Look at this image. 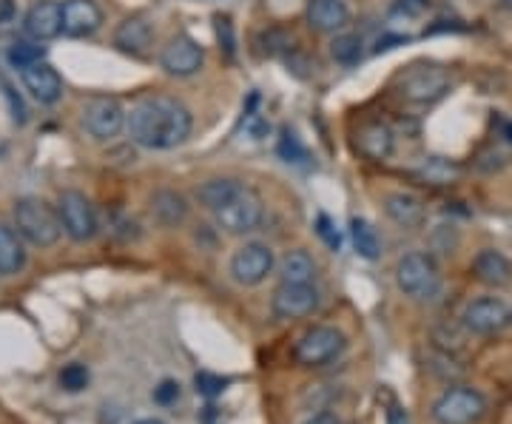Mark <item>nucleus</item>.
<instances>
[{"label": "nucleus", "mask_w": 512, "mask_h": 424, "mask_svg": "<svg viewBox=\"0 0 512 424\" xmlns=\"http://www.w3.org/2000/svg\"><path fill=\"white\" fill-rule=\"evenodd\" d=\"M316 234H319L322 242H325L328 248H333V251L342 248V237H339V231H336V225H333V220H330L328 214H319V217H316Z\"/></svg>", "instance_id": "nucleus-35"}, {"label": "nucleus", "mask_w": 512, "mask_h": 424, "mask_svg": "<svg viewBox=\"0 0 512 424\" xmlns=\"http://www.w3.org/2000/svg\"><path fill=\"white\" fill-rule=\"evenodd\" d=\"M316 262L308 251L296 248V251H288L285 257L279 259V282H299V285H308V282H316Z\"/></svg>", "instance_id": "nucleus-25"}, {"label": "nucleus", "mask_w": 512, "mask_h": 424, "mask_svg": "<svg viewBox=\"0 0 512 424\" xmlns=\"http://www.w3.org/2000/svg\"><path fill=\"white\" fill-rule=\"evenodd\" d=\"M23 29L32 40H55L63 32V3L57 0H35L26 12Z\"/></svg>", "instance_id": "nucleus-14"}, {"label": "nucleus", "mask_w": 512, "mask_h": 424, "mask_svg": "<svg viewBox=\"0 0 512 424\" xmlns=\"http://www.w3.org/2000/svg\"><path fill=\"white\" fill-rule=\"evenodd\" d=\"M387 424H407V413L399 405H393L387 410Z\"/></svg>", "instance_id": "nucleus-39"}, {"label": "nucleus", "mask_w": 512, "mask_h": 424, "mask_svg": "<svg viewBox=\"0 0 512 424\" xmlns=\"http://www.w3.org/2000/svg\"><path fill=\"white\" fill-rule=\"evenodd\" d=\"M15 228L26 242H32L35 248H52L60 234H63V222L52 205L37 197H23L15 203Z\"/></svg>", "instance_id": "nucleus-4"}, {"label": "nucleus", "mask_w": 512, "mask_h": 424, "mask_svg": "<svg viewBox=\"0 0 512 424\" xmlns=\"http://www.w3.org/2000/svg\"><path fill=\"white\" fill-rule=\"evenodd\" d=\"M419 177L430 185H450L456 183L458 166L441 160V157H433V160H424V166L419 168Z\"/></svg>", "instance_id": "nucleus-29"}, {"label": "nucleus", "mask_w": 512, "mask_h": 424, "mask_svg": "<svg viewBox=\"0 0 512 424\" xmlns=\"http://www.w3.org/2000/svg\"><path fill=\"white\" fill-rule=\"evenodd\" d=\"M154 43V23L146 15H131L114 29V46L131 57H146Z\"/></svg>", "instance_id": "nucleus-16"}, {"label": "nucleus", "mask_w": 512, "mask_h": 424, "mask_svg": "<svg viewBox=\"0 0 512 424\" xmlns=\"http://www.w3.org/2000/svg\"><path fill=\"white\" fill-rule=\"evenodd\" d=\"M404 40H407V37H402V35H384V37H379V43H376V52H390L393 46H402Z\"/></svg>", "instance_id": "nucleus-38"}, {"label": "nucleus", "mask_w": 512, "mask_h": 424, "mask_svg": "<svg viewBox=\"0 0 512 424\" xmlns=\"http://www.w3.org/2000/svg\"><path fill=\"white\" fill-rule=\"evenodd\" d=\"M137 424H163V422H157V419H140Z\"/></svg>", "instance_id": "nucleus-42"}, {"label": "nucleus", "mask_w": 512, "mask_h": 424, "mask_svg": "<svg viewBox=\"0 0 512 424\" xmlns=\"http://www.w3.org/2000/svg\"><path fill=\"white\" fill-rule=\"evenodd\" d=\"M279 157L285 160V163H293V166H302V163H308V148L299 143V137L291 134V131H285L282 134V140H279Z\"/></svg>", "instance_id": "nucleus-31"}, {"label": "nucleus", "mask_w": 512, "mask_h": 424, "mask_svg": "<svg viewBox=\"0 0 512 424\" xmlns=\"http://www.w3.org/2000/svg\"><path fill=\"white\" fill-rule=\"evenodd\" d=\"M501 134H504V137H507V140L512 143V123H510V120H507V123H501Z\"/></svg>", "instance_id": "nucleus-41"}, {"label": "nucleus", "mask_w": 512, "mask_h": 424, "mask_svg": "<svg viewBox=\"0 0 512 424\" xmlns=\"http://www.w3.org/2000/svg\"><path fill=\"white\" fill-rule=\"evenodd\" d=\"M302 424H345V419H342L333 407H325V410H316V413H311V416H308Z\"/></svg>", "instance_id": "nucleus-37"}, {"label": "nucleus", "mask_w": 512, "mask_h": 424, "mask_svg": "<svg viewBox=\"0 0 512 424\" xmlns=\"http://www.w3.org/2000/svg\"><path fill=\"white\" fill-rule=\"evenodd\" d=\"M194 117L180 100L143 97L128 114V134L137 146L148 151H171L191 137Z\"/></svg>", "instance_id": "nucleus-1"}, {"label": "nucleus", "mask_w": 512, "mask_h": 424, "mask_svg": "<svg viewBox=\"0 0 512 424\" xmlns=\"http://www.w3.org/2000/svg\"><path fill=\"white\" fill-rule=\"evenodd\" d=\"M464 325L458 322V325H439L436 333H433V339H436V345H439V351H447V353H458L464 348Z\"/></svg>", "instance_id": "nucleus-32"}, {"label": "nucleus", "mask_w": 512, "mask_h": 424, "mask_svg": "<svg viewBox=\"0 0 512 424\" xmlns=\"http://www.w3.org/2000/svg\"><path fill=\"white\" fill-rule=\"evenodd\" d=\"M57 382H60V388L66 390V393H80V390L89 388V382H92V373H89V368H86V365L72 362V365H66V368L60 370Z\"/></svg>", "instance_id": "nucleus-30"}, {"label": "nucleus", "mask_w": 512, "mask_h": 424, "mask_svg": "<svg viewBox=\"0 0 512 424\" xmlns=\"http://www.w3.org/2000/svg\"><path fill=\"white\" fill-rule=\"evenodd\" d=\"M396 285L404 296L427 302L441 291V271L436 259L424 251H410L396 265Z\"/></svg>", "instance_id": "nucleus-5"}, {"label": "nucleus", "mask_w": 512, "mask_h": 424, "mask_svg": "<svg viewBox=\"0 0 512 424\" xmlns=\"http://www.w3.org/2000/svg\"><path fill=\"white\" fill-rule=\"evenodd\" d=\"M447 92H450V74L441 66H433V63L413 66L399 80V94L407 103H416V106H430Z\"/></svg>", "instance_id": "nucleus-9"}, {"label": "nucleus", "mask_w": 512, "mask_h": 424, "mask_svg": "<svg viewBox=\"0 0 512 424\" xmlns=\"http://www.w3.org/2000/svg\"><path fill=\"white\" fill-rule=\"evenodd\" d=\"M217 37H220V49H225V55L234 60V49H237V40H234V23L228 15H217Z\"/></svg>", "instance_id": "nucleus-34"}, {"label": "nucleus", "mask_w": 512, "mask_h": 424, "mask_svg": "<svg viewBox=\"0 0 512 424\" xmlns=\"http://www.w3.org/2000/svg\"><path fill=\"white\" fill-rule=\"evenodd\" d=\"M103 12L94 0H66L63 3V32L69 37H89L100 29Z\"/></svg>", "instance_id": "nucleus-18"}, {"label": "nucleus", "mask_w": 512, "mask_h": 424, "mask_svg": "<svg viewBox=\"0 0 512 424\" xmlns=\"http://www.w3.org/2000/svg\"><path fill=\"white\" fill-rule=\"evenodd\" d=\"M83 126L92 134L94 140L106 143L114 140L120 131L128 126L126 109L120 106V100L114 97H92L86 106H83Z\"/></svg>", "instance_id": "nucleus-12"}, {"label": "nucleus", "mask_w": 512, "mask_h": 424, "mask_svg": "<svg viewBox=\"0 0 512 424\" xmlns=\"http://www.w3.org/2000/svg\"><path fill=\"white\" fill-rule=\"evenodd\" d=\"M151 217L160 222L163 228H180L188 220V200L180 191L160 188L151 197Z\"/></svg>", "instance_id": "nucleus-22"}, {"label": "nucleus", "mask_w": 512, "mask_h": 424, "mask_svg": "<svg viewBox=\"0 0 512 424\" xmlns=\"http://www.w3.org/2000/svg\"><path fill=\"white\" fill-rule=\"evenodd\" d=\"M319 308V288L308 282V285H299V282H279L271 294V314L282 322H291V319H305Z\"/></svg>", "instance_id": "nucleus-11"}, {"label": "nucleus", "mask_w": 512, "mask_h": 424, "mask_svg": "<svg viewBox=\"0 0 512 424\" xmlns=\"http://www.w3.org/2000/svg\"><path fill=\"white\" fill-rule=\"evenodd\" d=\"M348 351V336L333 325H313L293 342V362L299 368H325Z\"/></svg>", "instance_id": "nucleus-2"}, {"label": "nucleus", "mask_w": 512, "mask_h": 424, "mask_svg": "<svg viewBox=\"0 0 512 424\" xmlns=\"http://www.w3.org/2000/svg\"><path fill=\"white\" fill-rule=\"evenodd\" d=\"M57 214L63 222V231L72 237L74 242H89L97 237L100 222H97V211H94L92 200L80 191H60L57 197Z\"/></svg>", "instance_id": "nucleus-10"}, {"label": "nucleus", "mask_w": 512, "mask_h": 424, "mask_svg": "<svg viewBox=\"0 0 512 424\" xmlns=\"http://www.w3.org/2000/svg\"><path fill=\"white\" fill-rule=\"evenodd\" d=\"M308 23L322 35H339L350 23V6L345 0H308Z\"/></svg>", "instance_id": "nucleus-17"}, {"label": "nucleus", "mask_w": 512, "mask_h": 424, "mask_svg": "<svg viewBox=\"0 0 512 424\" xmlns=\"http://www.w3.org/2000/svg\"><path fill=\"white\" fill-rule=\"evenodd\" d=\"M365 43H362V37L359 35H336V40L330 43V55L336 63H342V66H353V63H359L362 60V49Z\"/></svg>", "instance_id": "nucleus-27"}, {"label": "nucleus", "mask_w": 512, "mask_h": 424, "mask_svg": "<svg viewBox=\"0 0 512 424\" xmlns=\"http://www.w3.org/2000/svg\"><path fill=\"white\" fill-rule=\"evenodd\" d=\"M26 265V245L18 228L0 222V277H15Z\"/></svg>", "instance_id": "nucleus-24"}, {"label": "nucleus", "mask_w": 512, "mask_h": 424, "mask_svg": "<svg viewBox=\"0 0 512 424\" xmlns=\"http://www.w3.org/2000/svg\"><path fill=\"white\" fill-rule=\"evenodd\" d=\"M12 12H15L12 0H0V20H3V23H6V20H12Z\"/></svg>", "instance_id": "nucleus-40"}, {"label": "nucleus", "mask_w": 512, "mask_h": 424, "mask_svg": "<svg viewBox=\"0 0 512 424\" xmlns=\"http://www.w3.org/2000/svg\"><path fill=\"white\" fill-rule=\"evenodd\" d=\"M20 80H23L26 92L32 94L37 103H43V106H55L57 100L63 97V80H60L55 66L46 63V60H40L35 66L23 69Z\"/></svg>", "instance_id": "nucleus-15"}, {"label": "nucleus", "mask_w": 512, "mask_h": 424, "mask_svg": "<svg viewBox=\"0 0 512 424\" xmlns=\"http://www.w3.org/2000/svg\"><path fill=\"white\" fill-rule=\"evenodd\" d=\"M40 60H46V49L40 46V40H18L12 49H9V63L15 66V69H29V66H35Z\"/></svg>", "instance_id": "nucleus-28"}, {"label": "nucleus", "mask_w": 512, "mask_h": 424, "mask_svg": "<svg viewBox=\"0 0 512 424\" xmlns=\"http://www.w3.org/2000/svg\"><path fill=\"white\" fill-rule=\"evenodd\" d=\"M487 396L473 385H450L436 396L430 416L436 424H478L487 416Z\"/></svg>", "instance_id": "nucleus-3"}, {"label": "nucleus", "mask_w": 512, "mask_h": 424, "mask_svg": "<svg viewBox=\"0 0 512 424\" xmlns=\"http://www.w3.org/2000/svg\"><path fill=\"white\" fill-rule=\"evenodd\" d=\"M202 63H205V52H202L200 43L188 35L171 37L163 55H160V66L171 77H191V74L200 72Z\"/></svg>", "instance_id": "nucleus-13"}, {"label": "nucleus", "mask_w": 512, "mask_h": 424, "mask_svg": "<svg viewBox=\"0 0 512 424\" xmlns=\"http://www.w3.org/2000/svg\"><path fill=\"white\" fill-rule=\"evenodd\" d=\"M501 3H504V6H507V9H512V0H501Z\"/></svg>", "instance_id": "nucleus-43"}, {"label": "nucleus", "mask_w": 512, "mask_h": 424, "mask_svg": "<svg viewBox=\"0 0 512 424\" xmlns=\"http://www.w3.org/2000/svg\"><path fill=\"white\" fill-rule=\"evenodd\" d=\"M194 385H197V393L202 396H220L222 390H225V379L222 376H214V373H197L194 376Z\"/></svg>", "instance_id": "nucleus-36"}, {"label": "nucleus", "mask_w": 512, "mask_h": 424, "mask_svg": "<svg viewBox=\"0 0 512 424\" xmlns=\"http://www.w3.org/2000/svg\"><path fill=\"white\" fill-rule=\"evenodd\" d=\"M276 254L268 242H245L228 262V274L242 288H256L274 274Z\"/></svg>", "instance_id": "nucleus-7"}, {"label": "nucleus", "mask_w": 512, "mask_h": 424, "mask_svg": "<svg viewBox=\"0 0 512 424\" xmlns=\"http://www.w3.org/2000/svg\"><path fill=\"white\" fill-rule=\"evenodd\" d=\"M242 188H245V183L237 180V177H211V180H205V183L197 188V203H200L205 211L214 214V211H220L222 205L231 203Z\"/></svg>", "instance_id": "nucleus-23"}, {"label": "nucleus", "mask_w": 512, "mask_h": 424, "mask_svg": "<svg viewBox=\"0 0 512 424\" xmlns=\"http://www.w3.org/2000/svg\"><path fill=\"white\" fill-rule=\"evenodd\" d=\"M154 402L160 407H171V405H177L180 402V396H183V388H180V382L177 379H163L157 388H154Z\"/></svg>", "instance_id": "nucleus-33"}, {"label": "nucleus", "mask_w": 512, "mask_h": 424, "mask_svg": "<svg viewBox=\"0 0 512 424\" xmlns=\"http://www.w3.org/2000/svg\"><path fill=\"white\" fill-rule=\"evenodd\" d=\"M350 237H353V248H356V254L365 259H379L382 254V242L376 237V231H373V225L367 220H356L350 222Z\"/></svg>", "instance_id": "nucleus-26"}, {"label": "nucleus", "mask_w": 512, "mask_h": 424, "mask_svg": "<svg viewBox=\"0 0 512 424\" xmlns=\"http://www.w3.org/2000/svg\"><path fill=\"white\" fill-rule=\"evenodd\" d=\"M473 274L487 288H507L512 282V262L498 248H484L473 257Z\"/></svg>", "instance_id": "nucleus-19"}, {"label": "nucleus", "mask_w": 512, "mask_h": 424, "mask_svg": "<svg viewBox=\"0 0 512 424\" xmlns=\"http://www.w3.org/2000/svg\"><path fill=\"white\" fill-rule=\"evenodd\" d=\"M214 222L220 225V231L231 234V237L254 234L256 228L265 222V203L254 188L245 185L231 203L222 205L220 211H214Z\"/></svg>", "instance_id": "nucleus-6"}, {"label": "nucleus", "mask_w": 512, "mask_h": 424, "mask_svg": "<svg viewBox=\"0 0 512 424\" xmlns=\"http://www.w3.org/2000/svg\"><path fill=\"white\" fill-rule=\"evenodd\" d=\"M384 214L396 222L399 228H407V231L424 225V205L410 191H393V194H387L384 197Z\"/></svg>", "instance_id": "nucleus-20"}, {"label": "nucleus", "mask_w": 512, "mask_h": 424, "mask_svg": "<svg viewBox=\"0 0 512 424\" xmlns=\"http://www.w3.org/2000/svg\"><path fill=\"white\" fill-rule=\"evenodd\" d=\"M461 325L473 336H495L512 325V308L501 296H476L464 305Z\"/></svg>", "instance_id": "nucleus-8"}, {"label": "nucleus", "mask_w": 512, "mask_h": 424, "mask_svg": "<svg viewBox=\"0 0 512 424\" xmlns=\"http://www.w3.org/2000/svg\"><path fill=\"white\" fill-rule=\"evenodd\" d=\"M393 146H396L393 131L387 129L384 123H365L362 129L356 131V148H359V154L367 157V160H373V163L387 160L393 154Z\"/></svg>", "instance_id": "nucleus-21"}]
</instances>
